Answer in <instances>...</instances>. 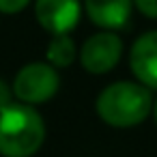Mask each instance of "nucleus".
I'll return each instance as SVG.
<instances>
[{"instance_id": "obj_9", "label": "nucleus", "mask_w": 157, "mask_h": 157, "mask_svg": "<svg viewBox=\"0 0 157 157\" xmlns=\"http://www.w3.org/2000/svg\"><path fill=\"white\" fill-rule=\"evenodd\" d=\"M133 7L151 20H157V0H133Z\"/></svg>"}, {"instance_id": "obj_7", "label": "nucleus", "mask_w": 157, "mask_h": 157, "mask_svg": "<svg viewBox=\"0 0 157 157\" xmlns=\"http://www.w3.org/2000/svg\"><path fill=\"white\" fill-rule=\"evenodd\" d=\"M133 9V0H84V11L90 22L103 30L123 28Z\"/></svg>"}, {"instance_id": "obj_1", "label": "nucleus", "mask_w": 157, "mask_h": 157, "mask_svg": "<svg viewBox=\"0 0 157 157\" xmlns=\"http://www.w3.org/2000/svg\"><path fill=\"white\" fill-rule=\"evenodd\" d=\"M153 90L144 84L136 82H114L105 86L97 97V114L99 118L116 129H127L140 125L153 112Z\"/></svg>"}, {"instance_id": "obj_2", "label": "nucleus", "mask_w": 157, "mask_h": 157, "mask_svg": "<svg viewBox=\"0 0 157 157\" xmlns=\"http://www.w3.org/2000/svg\"><path fill=\"white\" fill-rule=\"evenodd\" d=\"M45 140V123L30 103H11L0 112V155L30 157Z\"/></svg>"}, {"instance_id": "obj_6", "label": "nucleus", "mask_w": 157, "mask_h": 157, "mask_svg": "<svg viewBox=\"0 0 157 157\" xmlns=\"http://www.w3.org/2000/svg\"><path fill=\"white\" fill-rule=\"evenodd\" d=\"M129 67L136 80L157 90V30L140 35L129 50Z\"/></svg>"}, {"instance_id": "obj_4", "label": "nucleus", "mask_w": 157, "mask_h": 157, "mask_svg": "<svg viewBox=\"0 0 157 157\" xmlns=\"http://www.w3.org/2000/svg\"><path fill=\"white\" fill-rule=\"evenodd\" d=\"M121 56H123V41L114 30H103L88 37L80 50V63L93 75L112 71L118 65Z\"/></svg>"}, {"instance_id": "obj_11", "label": "nucleus", "mask_w": 157, "mask_h": 157, "mask_svg": "<svg viewBox=\"0 0 157 157\" xmlns=\"http://www.w3.org/2000/svg\"><path fill=\"white\" fill-rule=\"evenodd\" d=\"M11 103H13V88L5 80H0V112Z\"/></svg>"}, {"instance_id": "obj_3", "label": "nucleus", "mask_w": 157, "mask_h": 157, "mask_svg": "<svg viewBox=\"0 0 157 157\" xmlns=\"http://www.w3.org/2000/svg\"><path fill=\"white\" fill-rule=\"evenodd\" d=\"M60 78L50 63H30L20 69L13 80V95L24 103H43L56 95Z\"/></svg>"}, {"instance_id": "obj_5", "label": "nucleus", "mask_w": 157, "mask_h": 157, "mask_svg": "<svg viewBox=\"0 0 157 157\" xmlns=\"http://www.w3.org/2000/svg\"><path fill=\"white\" fill-rule=\"evenodd\" d=\"M35 15L41 28L52 35H69L82 15L80 0H37Z\"/></svg>"}, {"instance_id": "obj_10", "label": "nucleus", "mask_w": 157, "mask_h": 157, "mask_svg": "<svg viewBox=\"0 0 157 157\" xmlns=\"http://www.w3.org/2000/svg\"><path fill=\"white\" fill-rule=\"evenodd\" d=\"M30 5V0H0V11L2 13H20Z\"/></svg>"}, {"instance_id": "obj_12", "label": "nucleus", "mask_w": 157, "mask_h": 157, "mask_svg": "<svg viewBox=\"0 0 157 157\" xmlns=\"http://www.w3.org/2000/svg\"><path fill=\"white\" fill-rule=\"evenodd\" d=\"M151 114H153V118H155V125H157V97L153 99V112H151Z\"/></svg>"}, {"instance_id": "obj_8", "label": "nucleus", "mask_w": 157, "mask_h": 157, "mask_svg": "<svg viewBox=\"0 0 157 157\" xmlns=\"http://www.w3.org/2000/svg\"><path fill=\"white\" fill-rule=\"evenodd\" d=\"M45 56H48V63L58 69V67H69L75 60L78 50H75V43L69 35H54L52 41L48 43Z\"/></svg>"}]
</instances>
